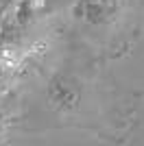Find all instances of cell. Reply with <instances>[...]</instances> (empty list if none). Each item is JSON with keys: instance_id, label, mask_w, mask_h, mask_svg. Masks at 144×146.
I'll list each match as a JSON object with an SVG mask.
<instances>
[{"instance_id": "1", "label": "cell", "mask_w": 144, "mask_h": 146, "mask_svg": "<svg viewBox=\"0 0 144 146\" xmlns=\"http://www.w3.org/2000/svg\"><path fill=\"white\" fill-rule=\"evenodd\" d=\"M83 100V85L74 74L55 72L46 85V103L59 113H70L79 109Z\"/></svg>"}, {"instance_id": "3", "label": "cell", "mask_w": 144, "mask_h": 146, "mask_svg": "<svg viewBox=\"0 0 144 146\" xmlns=\"http://www.w3.org/2000/svg\"><path fill=\"white\" fill-rule=\"evenodd\" d=\"M13 7V0H0V24H5L7 15H9V11H11Z\"/></svg>"}, {"instance_id": "2", "label": "cell", "mask_w": 144, "mask_h": 146, "mask_svg": "<svg viewBox=\"0 0 144 146\" xmlns=\"http://www.w3.org/2000/svg\"><path fill=\"white\" fill-rule=\"evenodd\" d=\"M120 0H77L72 7V15L85 24L101 26L109 24L116 18Z\"/></svg>"}]
</instances>
